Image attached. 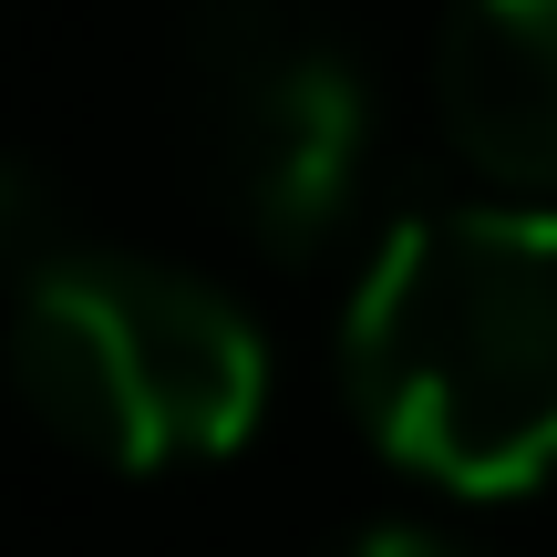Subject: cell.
Returning <instances> with one entry per match:
<instances>
[{
	"instance_id": "6",
	"label": "cell",
	"mask_w": 557,
	"mask_h": 557,
	"mask_svg": "<svg viewBox=\"0 0 557 557\" xmlns=\"http://www.w3.org/2000/svg\"><path fill=\"white\" fill-rule=\"evenodd\" d=\"M341 557H465V547H444V537H423V527H372V537H351Z\"/></svg>"
},
{
	"instance_id": "1",
	"label": "cell",
	"mask_w": 557,
	"mask_h": 557,
	"mask_svg": "<svg viewBox=\"0 0 557 557\" xmlns=\"http://www.w3.org/2000/svg\"><path fill=\"white\" fill-rule=\"evenodd\" d=\"M361 434L423 485L517 496L557 475V207H423L341 320Z\"/></svg>"
},
{
	"instance_id": "2",
	"label": "cell",
	"mask_w": 557,
	"mask_h": 557,
	"mask_svg": "<svg viewBox=\"0 0 557 557\" xmlns=\"http://www.w3.org/2000/svg\"><path fill=\"white\" fill-rule=\"evenodd\" d=\"M11 382L73 455L165 475L248 444L269 403V341L197 269L73 248L11 310Z\"/></svg>"
},
{
	"instance_id": "5",
	"label": "cell",
	"mask_w": 557,
	"mask_h": 557,
	"mask_svg": "<svg viewBox=\"0 0 557 557\" xmlns=\"http://www.w3.org/2000/svg\"><path fill=\"white\" fill-rule=\"evenodd\" d=\"M62 259H73V227H62L52 176H41L32 156H0V278L32 289V278L62 269Z\"/></svg>"
},
{
	"instance_id": "3",
	"label": "cell",
	"mask_w": 557,
	"mask_h": 557,
	"mask_svg": "<svg viewBox=\"0 0 557 557\" xmlns=\"http://www.w3.org/2000/svg\"><path fill=\"white\" fill-rule=\"evenodd\" d=\"M186 103H197L207 176L259 248L299 259L351 218L361 156H372V83L320 21L278 0H197Z\"/></svg>"
},
{
	"instance_id": "4",
	"label": "cell",
	"mask_w": 557,
	"mask_h": 557,
	"mask_svg": "<svg viewBox=\"0 0 557 557\" xmlns=\"http://www.w3.org/2000/svg\"><path fill=\"white\" fill-rule=\"evenodd\" d=\"M434 103L455 156L485 186L547 207L557 197V0H444Z\"/></svg>"
}]
</instances>
